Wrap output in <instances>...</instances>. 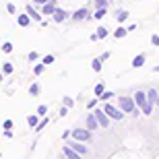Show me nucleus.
Segmentation results:
<instances>
[{"mask_svg":"<svg viewBox=\"0 0 159 159\" xmlns=\"http://www.w3.org/2000/svg\"><path fill=\"white\" fill-rule=\"evenodd\" d=\"M70 147L75 149V151H77L79 155H87V153H89V149L85 147V145H83L81 141H72V143H70Z\"/></svg>","mask_w":159,"mask_h":159,"instance_id":"1a4fd4ad","label":"nucleus"},{"mask_svg":"<svg viewBox=\"0 0 159 159\" xmlns=\"http://www.w3.org/2000/svg\"><path fill=\"white\" fill-rule=\"evenodd\" d=\"M107 58H110V52H103V54H101V60H103V62H106Z\"/></svg>","mask_w":159,"mask_h":159,"instance_id":"4c0bfd02","label":"nucleus"},{"mask_svg":"<svg viewBox=\"0 0 159 159\" xmlns=\"http://www.w3.org/2000/svg\"><path fill=\"white\" fill-rule=\"evenodd\" d=\"M118 103H120V110H122L124 114H132V116H139V112H141V107L134 106V99H132V97H126V95H122Z\"/></svg>","mask_w":159,"mask_h":159,"instance_id":"f03ea898","label":"nucleus"},{"mask_svg":"<svg viewBox=\"0 0 159 159\" xmlns=\"http://www.w3.org/2000/svg\"><path fill=\"white\" fill-rule=\"evenodd\" d=\"M17 25H21V27H29V25H31V17L27 15V12L19 15V17H17Z\"/></svg>","mask_w":159,"mask_h":159,"instance_id":"9d476101","label":"nucleus"},{"mask_svg":"<svg viewBox=\"0 0 159 159\" xmlns=\"http://www.w3.org/2000/svg\"><path fill=\"white\" fill-rule=\"evenodd\" d=\"M116 19H118V23H124V21L128 19V11H118V15H116Z\"/></svg>","mask_w":159,"mask_h":159,"instance_id":"aec40b11","label":"nucleus"},{"mask_svg":"<svg viewBox=\"0 0 159 159\" xmlns=\"http://www.w3.org/2000/svg\"><path fill=\"white\" fill-rule=\"evenodd\" d=\"M0 68H2V72H4V75H11V72H12V64H11V62H6V64H2Z\"/></svg>","mask_w":159,"mask_h":159,"instance_id":"b1692460","label":"nucleus"},{"mask_svg":"<svg viewBox=\"0 0 159 159\" xmlns=\"http://www.w3.org/2000/svg\"><path fill=\"white\" fill-rule=\"evenodd\" d=\"M43 62H41V64H35V68H33V72H35V75H41V72H43Z\"/></svg>","mask_w":159,"mask_h":159,"instance_id":"c85d7f7f","label":"nucleus"},{"mask_svg":"<svg viewBox=\"0 0 159 159\" xmlns=\"http://www.w3.org/2000/svg\"><path fill=\"white\" fill-rule=\"evenodd\" d=\"M41 93V85L39 83H33V85H29V95L31 97H35V95Z\"/></svg>","mask_w":159,"mask_h":159,"instance_id":"2eb2a0df","label":"nucleus"},{"mask_svg":"<svg viewBox=\"0 0 159 159\" xmlns=\"http://www.w3.org/2000/svg\"><path fill=\"white\" fill-rule=\"evenodd\" d=\"M70 136L75 141H81V143H89L91 141V130L89 128H75L70 132Z\"/></svg>","mask_w":159,"mask_h":159,"instance_id":"7ed1b4c3","label":"nucleus"},{"mask_svg":"<svg viewBox=\"0 0 159 159\" xmlns=\"http://www.w3.org/2000/svg\"><path fill=\"white\" fill-rule=\"evenodd\" d=\"M54 60H56V58H54V54H48V56H43V58H41V62H43V64H52Z\"/></svg>","mask_w":159,"mask_h":159,"instance_id":"393cba45","label":"nucleus"},{"mask_svg":"<svg viewBox=\"0 0 159 159\" xmlns=\"http://www.w3.org/2000/svg\"><path fill=\"white\" fill-rule=\"evenodd\" d=\"M62 153H64V157H66V159H81V157H83V155H79L77 151L70 147V145H66V147L62 149Z\"/></svg>","mask_w":159,"mask_h":159,"instance_id":"423d86ee","label":"nucleus"},{"mask_svg":"<svg viewBox=\"0 0 159 159\" xmlns=\"http://www.w3.org/2000/svg\"><path fill=\"white\" fill-rule=\"evenodd\" d=\"M52 19L56 21V23H64L66 21V11H62V8H54Z\"/></svg>","mask_w":159,"mask_h":159,"instance_id":"0eeeda50","label":"nucleus"},{"mask_svg":"<svg viewBox=\"0 0 159 159\" xmlns=\"http://www.w3.org/2000/svg\"><path fill=\"white\" fill-rule=\"evenodd\" d=\"M85 19H89V11L87 8H79V11L72 12V21H85Z\"/></svg>","mask_w":159,"mask_h":159,"instance_id":"6e6552de","label":"nucleus"},{"mask_svg":"<svg viewBox=\"0 0 159 159\" xmlns=\"http://www.w3.org/2000/svg\"><path fill=\"white\" fill-rule=\"evenodd\" d=\"M110 97H112V91H103V93L99 95V99H101V101H107Z\"/></svg>","mask_w":159,"mask_h":159,"instance_id":"bb28decb","label":"nucleus"},{"mask_svg":"<svg viewBox=\"0 0 159 159\" xmlns=\"http://www.w3.org/2000/svg\"><path fill=\"white\" fill-rule=\"evenodd\" d=\"M46 112H48V106H39L37 107V116H46Z\"/></svg>","mask_w":159,"mask_h":159,"instance_id":"c756f323","label":"nucleus"},{"mask_svg":"<svg viewBox=\"0 0 159 159\" xmlns=\"http://www.w3.org/2000/svg\"><path fill=\"white\" fill-rule=\"evenodd\" d=\"M37 58H39V54H37V52H29V60H31V62H35Z\"/></svg>","mask_w":159,"mask_h":159,"instance_id":"2f4dec72","label":"nucleus"},{"mask_svg":"<svg viewBox=\"0 0 159 159\" xmlns=\"http://www.w3.org/2000/svg\"><path fill=\"white\" fill-rule=\"evenodd\" d=\"M95 118H97V122H99V126H103V128H107L110 126V116H107L103 110H95Z\"/></svg>","mask_w":159,"mask_h":159,"instance_id":"39448f33","label":"nucleus"},{"mask_svg":"<svg viewBox=\"0 0 159 159\" xmlns=\"http://www.w3.org/2000/svg\"><path fill=\"white\" fill-rule=\"evenodd\" d=\"M62 101H64V106H66V107H72V106H75V99H72V97H64Z\"/></svg>","mask_w":159,"mask_h":159,"instance_id":"cd10ccee","label":"nucleus"},{"mask_svg":"<svg viewBox=\"0 0 159 159\" xmlns=\"http://www.w3.org/2000/svg\"><path fill=\"white\" fill-rule=\"evenodd\" d=\"M58 114H60V116H66V114H68V107H66V106H64V107H60V112H58Z\"/></svg>","mask_w":159,"mask_h":159,"instance_id":"e433bc0d","label":"nucleus"},{"mask_svg":"<svg viewBox=\"0 0 159 159\" xmlns=\"http://www.w3.org/2000/svg\"><path fill=\"white\" fill-rule=\"evenodd\" d=\"M4 136H6V139H12V130L11 128H4Z\"/></svg>","mask_w":159,"mask_h":159,"instance_id":"c9c22d12","label":"nucleus"},{"mask_svg":"<svg viewBox=\"0 0 159 159\" xmlns=\"http://www.w3.org/2000/svg\"><path fill=\"white\" fill-rule=\"evenodd\" d=\"M103 112H106L112 120H124V112L120 110V107H114L112 103H103Z\"/></svg>","mask_w":159,"mask_h":159,"instance_id":"20e7f679","label":"nucleus"},{"mask_svg":"<svg viewBox=\"0 0 159 159\" xmlns=\"http://www.w3.org/2000/svg\"><path fill=\"white\" fill-rule=\"evenodd\" d=\"M107 2H110V0H95V6L101 8V6H107Z\"/></svg>","mask_w":159,"mask_h":159,"instance_id":"7c9ffc66","label":"nucleus"},{"mask_svg":"<svg viewBox=\"0 0 159 159\" xmlns=\"http://www.w3.org/2000/svg\"><path fill=\"white\" fill-rule=\"evenodd\" d=\"M33 2H35V4H46L48 0H33Z\"/></svg>","mask_w":159,"mask_h":159,"instance_id":"58836bf2","label":"nucleus"},{"mask_svg":"<svg viewBox=\"0 0 159 159\" xmlns=\"http://www.w3.org/2000/svg\"><path fill=\"white\" fill-rule=\"evenodd\" d=\"M106 15H107V6H101V8L95 11V19H103Z\"/></svg>","mask_w":159,"mask_h":159,"instance_id":"a211bd4d","label":"nucleus"},{"mask_svg":"<svg viewBox=\"0 0 159 159\" xmlns=\"http://www.w3.org/2000/svg\"><path fill=\"white\" fill-rule=\"evenodd\" d=\"M2 126H4V128H12V120H4Z\"/></svg>","mask_w":159,"mask_h":159,"instance_id":"f704fd0d","label":"nucleus"},{"mask_svg":"<svg viewBox=\"0 0 159 159\" xmlns=\"http://www.w3.org/2000/svg\"><path fill=\"white\" fill-rule=\"evenodd\" d=\"M97 126H99V122H97V118H95V114H89V116H87V128L95 130Z\"/></svg>","mask_w":159,"mask_h":159,"instance_id":"f8f14e48","label":"nucleus"},{"mask_svg":"<svg viewBox=\"0 0 159 159\" xmlns=\"http://www.w3.org/2000/svg\"><path fill=\"white\" fill-rule=\"evenodd\" d=\"M91 68H93L95 72H101V68H103V60H101V58H95L93 62H91Z\"/></svg>","mask_w":159,"mask_h":159,"instance_id":"dca6fc26","label":"nucleus"},{"mask_svg":"<svg viewBox=\"0 0 159 159\" xmlns=\"http://www.w3.org/2000/svg\"><path fill=\"white\" fill-rule=\"evenodd\" d=\"M97 35H99V39H103V37H107V29L106 27H97V31H95Z\"/></svg>","mask_w":159,"mask_h":159,"instance_id":"5701e85b","label":"nucleus"},{"mask_svg":"<svg viewBox=\"0 0 159 159\" xmlns=\"http://www.w3.org/2000/svg\"><path fill=\"white\" fill-rule=\"evenodd\" d=\"M143 64H145V54H139L132 58V68H141Z\"/></svg>","mask_w":159,"mask_h":159,"instance_id":"4468645a","label":"nucleus"},{"mask_svg":"<svg viewBox=\"0 0 159 159\" xmlns=\"http://www.w3.org/2000/svg\"><path fill=\"white\" fill-rule=\"evenodd\" d=\"M147 99H149V103H157V99H159V93H157V89H149L147 91Z\"/></svg>","mask_w":159,"mask_h":159,"instance_id":"ddd939ff","label":"nucleus"},{"mask_svg":"<svg viewBox=\"0 0 159 159\" xmlns=\"http://www.w3.org/2000/svg\"><path fill=\"white\" fill-rule=\"evenodd\" d=\"M151 43H153V46H159V35H151Z\"/></svg>","mask_w":159,"mask_h":159,"instance_id":"72a5a7b5","label":"nucleus"},{"mask_svg":"<svg viewBox=\"0 0 159 159\" xmlns=\"http://www.w3.org/2000/svg\"><path fill=\"white\" fill-rule=\"evenodd\" d=\"M6 11H8V12H17V6L8 2V4H6Z\"/></svg>","mask_w":159,"mask_h":159,"instance_id":"473e14b6","label":"nucleus"},{"mask_svg":"<svg viewBox=\"0 0 159 159\" xmlns=\"http://www.w3.org/2000/svg\"><path fill=\"white\" fill-rule=\"evenodd\" d=\"M25 12H27V15L31 17V21H41V15H39V12H37L31 4H27V11H25Z\"/></svg>","mask_w":159,"mask_h":159,"instance_id":"9b49d317","label":"nucleus"},{"mask_svg":"<svg viewBox=\"0 0 159 159\" xmlns=\"http://www.w3.org/2000/svg\"><path fill=\"white\" fill-rule=\"evenodd\" d=\"M126 33H128V29H126V27H118V29L114 31V37H116V39H122Z\"/></svg>","mask_w":159,"mask_h":159,"instance_id":"f3484780","label":"nucleus"},{"mask_svg":"<svg viewBox=\"0 0 159 159\" xmlns=\"http://www.w3.org/2000/svg\"><path fill=\"white\" fill-rule=\"evenodd\" d=\"M134 103L141 107V112L145 114V116H151V114H153V103H149L145 91H136L134 93Z\"/></svg>","mask_w":159,"mask_h":159,"instance_id":"f257e3e1","label":"nucleus"},{"mask_svg":"<svg viewBox=\"0 0 159 159\" xmlns=\"http://www.w3.org/2000/svg\"><path fill=\"white\" fill-rule=\"evenodd\" d=\"M103 87H106L103 83H97V85H95V95H97V97H99V95L103 93Z\"/></svg>","mask_w":159,"mask_h":159,"instance_id":"a878e982","label":"nucleus"},{"mask_svg":"<svg viewBox=\"0 0 159 159\" xmlns=\"http://www.w3.org/2000/svg\"><path fill=\"white\" fill-rule=\"evenodd\" d=\"M157 106H159V99H157Z\"/></svg>","mask_w":159,"mask_h":159,"instance_id":"ea45409f","label":"nucleus"},{"mask_svg":"<svg viewBox=\"0 0 159 159\" xmlns=\"http://www.w3.org/2000/svg\"><path fill=\"white\" fill-rule=\"evenodd\" d=\"M37 120H39V118H37V114H31L29 118H27V124H29L31 128H35V126H37Z\"/></svg>","mask_w":159,"mask_h":159,"instance_id":"6ab92c4d","label":"nucleus"},{"mask_svg":"<svg viewBox=\"0 0 159 159\" xmlns=\"http://www.w3.org/2000/svg\"><path fill=\"white\" fill-rule=\"evenodd\" d=\"M48 122H50V118H41V122L35 126V132H41V130H43V128L48 126Z\"/></svg>","mask_w":159,"mask_h":159,"instance_id":"412c9836","label":"nucleus"},{"mask_svg":"<svg viewBox=\"0 0 159 159\" xmlns=\"http://www.w3.org/2000/svg\"><path fill=\"white\" fill-rule=\"evenodd\" d=\"M2 52H4V54L12 52V43H11V41H4V43H2Z\"/></svg>","mask_w":159,"mask_h":159,"instance_id":"4be33fe9","label":"nucleus"}]
</instances>
